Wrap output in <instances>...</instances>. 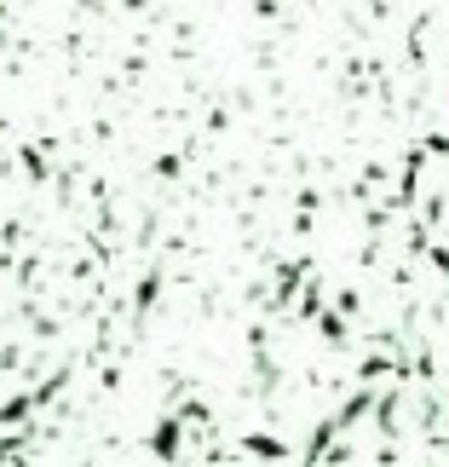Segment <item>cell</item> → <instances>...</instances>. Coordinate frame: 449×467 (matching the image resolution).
Returning <instances> with one entry per match:
<instances>
[]
</instances>
